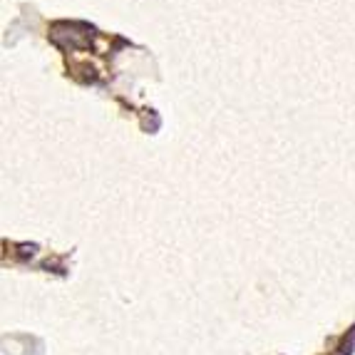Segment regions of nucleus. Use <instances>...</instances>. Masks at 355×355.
I'll use <instances>...</instances> for the list:
<instances>
[]
</instances>
